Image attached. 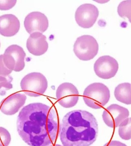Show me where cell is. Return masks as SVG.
I'll return each mask as SVG.
<instances>
[{
    "label": "cell",
    "mask_w": 131,
    "mask_h": 146,
    "mask_svg": "<svg viewBox=\"0 0 131 146\" xmlns=\"http://www.w3.org/2000/svg\"><path fill=\"white\" fill-rule=\"evenodd\" d=\"M19 136L30 146H47L54 143L58 133V122L54 110L35 103L22 108L17 118Z\"/></svg>",
    "instance_id": "cell-1"
},
{
    "label": "cell",
    "mask_w": 131,
    "mask_h": 146,
    "mask_svg": "<svg viewBox=\"0 0 131 146\" xmlns=\"http://www.w3.org/2000/svg\"><path fill=\"white\" fill-rule=\"evenodd\" d=\"M98 125L91 113L75 110L64 116L60 127V140L63 146H90L96 141Z\"/></svg>",
    "instance_id": "cell-2"
},
{
    "label": "cell",
    "mask_w": 131,
    "mask_h": 146,
    "mask_svg": "<svg viewBox=\"0 0 131 146\" xmlns=\"http://www.w3.org/2000/svg\"><path fill=\"white\" fill-rule=\"evenodd\" d=\"M110 94L103 84L96 82L89 85L84 91L83 99L86 105L93 109L101 108L108 102Z\"/></svg>",
    "instance_id": "cell-3"
},
{
    "label": "cell",
    "mask_w": 131,
    "mask_h": 146,
    "mask_svg": "<svg viewBox=\"0 0 131 146\" xmlns=\"http://www.w3.org/2000/svg\"><path fill=\"white\" fill-rule=\"evenodd\" d=\"M22 91L29 96L37 97L43 95L47 90L48 81L43 74L32 72L24 77L21 82Z\"/></svg>",
    "instance_id": "cell-4"
},
{
    "label": "cell",
    "mask_w": 131,
    "mask_h": 146,
    "mask_svg": "<svg viewBox=\"0 0 131 146\" xmlns=\"http://www.w3.org/2000/svg\"><path fill=\"white\" fill-rule=\"evenodd\" d=\"M99 49L96 39L89 35L78 37L74 46V52L76 56L84 61L93 59L98 54Z\"/></svg>",
    "instance_id": "cell-5"
},
{
    "label": "cell",
    "mask_w": 131,
    "mask_h": 146,
    "mask_svg": "<svg viewBox=\"0 0 131 146\" xmlns=\"http://www.w3.org/2000/svg\"><path fill=\"white\" fill-rule=\"evenodd\" d=\"M26 56V53L22 47L12 45L5 50L3 55V61L9 70L19 72L25 67Z\"/></svg>",
    "instance_id": "cell-6"
},
{
    "label": "cell",
    "mask_w": 131,
    "mask_h": 146,
    "mask_svg": "<svg viewBox=\"0 0 131 146\" xmlns=\"http://www.w3.org/2000/svg\"><path fill=\"white\" fill-rule=\"evenodd\" d=\"M56 96L60 106L65 108H70L77 103L79 92L74 84L64 82L60 84L57 89Z\"/></svg>",
    "instance_id": "cell-7"
},
{
    "label": "cell",
    "mask_w": 131,
    "mask_h": 146,
    "mask_svg": "<svg viewBox=\"0 0 131 146\" xmlns=\"http://www.w3.org/2000/svg\"><path fill=\"white\" fill-rule=\"evenodd\" d=\"M99 15L96 7L91 4L86 3L78 7L75 13V20L80 27L90 28L96 23Z\"/></svg>",
    "instance_id": "cell-8"
},
{
    "label": "cell",
    "mask_w": 131,
    "mask_h": 146,
    "mask_svg": "<svg viewBox=\"0 0 131 146\" xmlns=\"http://www.w3.org/2000/svg\"><path fill=\"white\" fill-rule=\"evenodd\" d=\"M118 70V64L115 58L105 55L99 58L94 65V70L100 78L109 79L115 76Z\"/></svg>",
    "instance_id": "cell-9"
},
{
    "label": "cell",
    "mask_w": 131,
    "mask_h": 146,
    "mask_svg": "<svg viewBox=\"0 0 131 146\" xmlns=\"http://www.w3.org/2000/svg\"><path fill=\"white\" fill-rule=\"evenodd\" d=\"M130 112L126 108L116 104L111 105L105 110L102 117L106 125L110 127L116 128L128 117Z\"/></svg>",
    "instance_id": "cell-10"
},
{
    "label": "cell",
    "mask_w": 131,
    "mask_h": 146,
    "mask_svg": "<svg viewBox=\"0 0 131 146\" xmlns=\"http://www.w3.org/2000/svg\"><path fill=\"white\" fill-rule=\"evenodd\" d=\"M24 26L26 31L31 34L33 33H43L49 26V22L46 15L41 12L35 11L27 15L24 21Z\"/></svg>",
    "instance_id": "cell-11"
},
{
    "label": "cell",
    "mask_w": 131,
    "mask_h": 146,
    "mask_svg": "<svg viewBox=\"0 0 131 146\" xmlns=\"http://www.w3.org/2000/svg\"><path fill=\"white\" fill-rule=\"evenodd\" d=\"M26 99V95L22 93L12 94L1 102L0 110L5 115H14L24 106Z\"/></svg>",
    "instance_id": "cell-12"
},
{
    "label": "cell",
    "mask_w": 131,
    "mask_h": 146,
    "mask_svg": "<svg viewBox=\"0 0 131 146\" xmlns=\"http://www.w3.org/2000/svg\"><path fill=\"white\" fill-rule=\"evenodd\" d=\"M26 46L29 52L34 55L44 54L48 48L46 36L40 32L32 33L27 40Z\"/></svg>",
    "instance_id": "cell-13"
},
{
    "label": "cell",
    "mask_w": 131,
    "mask_h": 146,
    "mask_svg": "<svg viewBox=\"0 0 131 146\" xmlns=\"http://www.w3.org/2000/svg\"><path fill=\"white\" fill-rule=\"evenodd\" d=\"M20 23L18 18L11 14L0 16V34L10 37L14 36L19 32Z\"/></svg>",
    "instance_id": "cell-14"
},
{
    "label": "cell",
    "mask_w": 131,
    "mask_h": 146,
    "mask_svg": "<svg viewBox=\"0 0 131 146\" xmlns=\"http://www.w3.org/2000/svg\"><path fill=\"white\" fill-rule=\"evenodd\" d=\"M116 99L120 102L131 104V84L123 83L116 87L114 92Z\"/></svg>",
    "instance_id": "cell-15"
},
{
    "label": "cell",
    "mask_w": 131,
    "mask_h": 146,
    "mask_svg": "<svg viewBox=\"0 0 131 146\" xmlns=\"http://www.w3.org/2000/svg\"><path fill=\"white\" fill-rule=\"evenodd\" d=\"M118 134L124 140L131 139V117L126 119L119 126Z\"/></svg>",
    "instance_id": "cell-16"
},
{
    "label": "cell",
    "mask_w": 131,
    "mask_h": 146,
    "mask_svg": "<svg viewBox=\"0 0 131 146\" xmlns=\"http://www.w3.org/2000/svg\"><path fill=\"white\" fill-rule=\"evenodd\" d=\"M117 12L121 18H128L131 23V0L121 2L118 6Z\"/></svg>",
    "instance_id": "cell-17"
},
{
    "label": "cell",
    "mask_w": 131,
    "mask_h": 146,
    "mask_svg": "<svg viewBox=\"0 0 131 146\" xmlns=\"http://www.w3.org/2000/svg\"><path fill=\"white\" fill-rule=\"evenodd\" d=\"M13 78L11 76L7 77L1 76H0V95L4 96L5 95V91L12 89L11 82Z\"/></svg>",
    "instance_id": "cell-18"
},
{
    "label": "cell",
    "mask_w": 131,
    "mask_h": 146,
    "mask_svg": "<svg viewBox=\"0 0 131 146\" xmlns=\"http://www.w3.org/2000/svg\"><path fill=\"white\" fill-rule=\"evenodd\" d=\"M11 141V135L8 130L0 127V146H8Z\"/></svg>",
    "instance_id": "cell-19"
},
{
    "label": "cell",
    "mask_w": 131,
    "mask_h": 146,
    "mask_svg": "<svg viewBox=\"0 0 131 146\" xmlns=\"http://www.w3.org/2000/svg\"><path fill=\"white\" fill-rule=\"evenodd\" d=\"M16 0L0 1V10H9L13 8L16 5Z\"/></svg>",
    "instance_id": "cell-20"
},
{
    "label": "cell",
    "mask_w": 131,
    "mask_h": 146,
    "mask_svg": "<svg viewBox=\"0 0 131 146\" xmlns=\"http://www.w3.org/2000/svg\"><path fill=\"white\" fill-rule=\"evenodd\" d=\"M12 71L6 67L3 61V55H0V76L7 77L12 72Z\"/></svg>",
    "instance_id": "cell-21"
},
{
    "label": "cell",
    "mask_w": 131,
    "mask_h": 146,
    "mask_svg": "<svg viewBox=\"0 0 131 146\" xmlns=\"http://www.w3.org/2000/svg\"><path fill=\"white\" fill-rule=\"evenodd\" d=\"M103 146H127L126 144L121 143L120 141H110L105 144Z\"/></svg>",
    "instance_id": "cell-22"
},
{
    "label": "cell",
    "mask_w": 131,
    "mask_h": 146,
    "mask_svg": "<svg viewBox=\"0 0 131 146\" xmlns=\"http://www.w3.org/2000/svg\"><path fill=\"white\" fill-rule=\"evenodd\" d=\"M47 146H62L60 145H58V144H56V145H55V144H54H54H50V145H48Z\"/></svg>",
    "instance_id": "cell-23"
},
{
    "label": "cell",
    "mask_w": 131,
    "mask_h": 146,
    "mask_svg": "<svg viewBox=\"0 0 131 146\" xmlns=\"http://www.w3.org/2000/svg\"><path fill=\"white\" fill-rule=\"evenodd\" d=\"M0 47H1V43H0Z\"/></svg>",
    "instance_id": "cell-24"
}]
</instances>
